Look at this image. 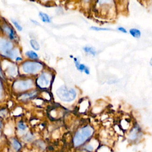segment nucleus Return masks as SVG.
<instances>
[{"label": "nucleus", "instance_id": "f257e3e1", "mask_svg": "<svg viewBox=\"0 0 152 152\" xmlns=\"http://www.w3.org/2000/svg\"><path fill=\"white\" fill-rule=\"evenodd\" d=\"M93 132V128L90 126H84L80 129L75 134L74 138V144L75 146H79L84 143L90 138Z\"/></svg>", "mask_w": 152, "mask_h": 152}, {"label": "nucleus", "instance_id": "6ab92c4d", "mask_svg": "<svg viewBox=\"0 0 152 152\" xmlns=\"http://www.w3.org/2000/svg\"><path fill=\"white\" fill-rule=\"evenodd\" d=\"M90 29L93 30H96V31H102V30H109L110 29L109 28H100V27H91Z\"/></svg>", "mask_w": 152, "mask_h": 152}, {"label": "nucleus", "instance_id": "aec40b11", "mask_svg": "<svg viewBox=\"0 0 152 152\" xmlns=\"http://www.w3.org/2000/svg\"><path fill=\"white\" fill-rule=\"evenodd\" d=\"M25 140H26V141H31V140H32V136L28 135L25 138Z\"/></svg>", "mask_w": 152, "mask_h": 152}, {"label": "nucleus", "instance_id": "0eeeda50", "mask_svg": "<svg viewBox=\"0 0 152 152\" xmlns=\"http://www.w3.org/2000/svg\"><path fill=\"white\" fill-rule=\"evenodd\" d=\"M2 29L4 31V32L6 33L8 35V36L10 37V39H15V33L13 31V30L9 26L5 24L3 26Z\"/></svg>", "mask_w": 152, "mask_h": 152}, {"label": "nucleus", "instance_id": "39448f33", "mask_svg": "<svg viewBox=\"0 0 152 152\" xmlns=\"http://www.w3.org/2000/svg\"><path fill=\"white\" fill-rule=\"evenodd\" d=\"M33 87V81L29 80L17 81L14 84V88L18 91H23L28 90Z\"/></svg>", "mask_w": 152, "mask_h": 152}, {"label": "nucleus", "instance_id": "7ed1b4c3", "mask_svg": "<svg viewBox=\"0 0 152 152\" xmlns=\"http://www.w3.org/2000/svg\"><path fill=\"white\" fill-rule=\"evenodd\" d=\"M56 93L61 100L66 102L74 100L77 96L76 91L74 89L67 87L65 86H62L58 88Z\"/></svg>", "mask_w": 152, "mask_h": 152}, {"label": "nucleus", "instance_id": "6e6552de", "mask_svg": "<svg viewBox=\"0 0 152 152\" xmlns=\"http://www.w3.org/2000/svg\"><path fill=\"white\" fill-rule=\"evenodd\" d=\"M74 61H75L76 66H77V68L78 70H80L81 71H84L87 74H89V73H90L89 72V69L86 65H84L83 64H79L76 58H74Z\"/></svg>", "mask_w": 152, "mask_h": 152}, {"label": "nucleus", "instance_id": "ddd939ff", "mask_svg": "<svg viewBox=\"0 0 152 152\" xmlns=\"http://www.w3.org/2000/svg\"><path fill=\"white\" fill-rule=\"evenodd\" d=\"M11 144H12V146L13 147V148L15 150V151H17L18 150L20 147H21V145H20V144L15 139H12L11 140Z\"/></svg>", "mask_w": 152, "mask_h": 152}, {"label": "nucleus", "instance_id": "2eb2a0df", "mask_svg": "<svg viewBox=\"0 0 152 152\" xmlns=\"http://www.w3.org/2000/svg\"><path fill=\"white\" fill-rule=\"evenodd\" d=\"M84 50L87 53H89L90 55H95L96 54V50L91 47H84L83 48Z\"/></svg>", "mask_w": 152, "mask_h": 152}, {"label": "nucleus", "instance_id": "9b49d317", "mask_svg": "<svg viewBox=\"0 0 152 152\" xmlns=\"http://www.w3.org/2000/svg\"><path fill=\"white\" fill-rule=\"evenodd\" d=\"M39 17H40L42 21L45 23H49L50 21L49 17L45 13L42 12H39Z\"/></svg>", "mask_w": 152, "mask_h": 152}, {"label": "nucleus", "instance_id": "412c9836", "mask_svg": "<svg viewBox=\"0 0 152 152\" xmlns=\"http://www.w3.org/2000/svg\"><path fill=\"white\" fill-rule=\"evenodd\" d=\"M2 86L0 81V99L2 98Z\"/></svg>", "mask_w": 152, "mask_h": 152}, {"label": "nucleus", "instance_id": "5701e85b", "mask_svg": "<svg viewBox=\"0 0 152 152\" xmlns=\"http://www.w3.org/2000/svg\"><path fill=\"white\" fill-rule=\"evenodd\" d=\"M150 64L152 66V58H151V60H150Z\"/></svg>", "mask_w": 152, "mask_h": 152}, {"label": "nucleus", "instance_id": "f8f14e48", "mask_svg": "<svg viewBox=\"0 0 152 152\" xmlns=\"http://www.w3.org/2000/svg\"><path fill=\"white\" fill-rule=\"evenodd\" d=\"M30 43L31 46L36 50H38L40 49V45L39 43L34 39H31L30 41Z\"/></svg>", "mask_w": 152, "mask_h": 152}, {"label": "nucleus", "instance_id": "9d476101", "mask_svg": "<svg viewBox=\"0 0 152 152\" xmlns=\"http://www.w3.org/2000/svg\"><path fill=\"white\" fill-rule=\"evenodd\" d=\"M129 33L134 37L135 38H139L141 36L140 31L137 28H131L129 30Z\"/></svg>", "mask_w": 152, "mask_h": 152}, {"label": "nucleus", "instance_id": "4468645a", "mask_svg": "<svg viewBox=\"0 0 152 152\" xmlns=\"http://www.w3.org/2000/svg\"><path fill=\"white\" fill-rule=\"evenodd\" d=\"M26 55L31 58V59H37L38 58V55H37L36 53H35L33 51H31V50H30V51H27L26 53Z\"/></svg>", "mask_w": 152, "mask_h": 152}, {"label": "nucleus", "instance_id": "a211bd4d", "mask_svg": "<svg viewBox=\"0 0 152 152\" xmlns=\"http://www.w3.org/2000/svg\"><path fill=\"white\" fill-rule=\"evenodd\" d=\"M18 128H19L20 130H22V131H24V130H26V128H27V126H26V125H25L24 123L21 122H18Z\"/></svg>", "mask_w": 152, "mask_h": 152}, {"label": "nucleus", "instance_id": "1a4fd4ad", "mask_svg": "<svg viewBox=\"0 0 152 152\" xmlns=\"http://www.w3.org/2000/svg\"><path fill=\"white\" fill-rule=\"evenodd\" d=\"M36 93H37V92L35 91L28 93H26V94H23L21 96H20L19 97V99H20L21 100H26V99H30V98L34 97V96H36Z\"/></svg>", "mask_w": 152, "mask_h": 152}, {"label": "nucleus", "instance_id": "423d86ee", "mask_svg": "<svg viewBox=\"0 0 152 152\" xmlns=\"http://www.w3.org/2000/svg\"><path fill=\"white\" fill-rule=\"evenodd\" d=\"M50 81V77L47 73H43L37 80V83L40 88H46L49 86Z\"/></svg>", "mask_w": 152, "mask_h": 152}, {"label": "nucleus", "instance_id": "f03ea898", "mask_svg": "<svg viewBox=\"0 0 152 152\" xmlns=\"http://www.w3.org/2000/svg\"><path fill=\"white\" fill-rule=\"evenodd\" d=\"M0 53L11 59L18 58L17 50L13 49V45L11 42L4 39H0Z\"/></svg>", "mask_w": 152, "mask_h": 152}, {"label": "nucleus", "instance_id": "20e7f679", "mask_svg": "<svg viewBox=\"0 0 152 152\" xmlns=\"http://www.w3.org/2000/svg\"><path fill=\"white\" fill-rule=\"evenodd\" d=\"M42 65L36 62H26L23 65V69L24 72L28 74H35L42 69Z\"/></svg>", "mask_w": 152, "mask_h": 152}, {"label": "nucleus", "instance_id": "dca6fc26", "mask_svg": "<svg viewBox=\"0 0 152 152\" xmlns=\"http://www.w3.org/2000/svg\"><path fill=\"white\" fill-rule=\"evenodd\" d=\"M137 129H134L129 134V138L131 140H134L137 137Z\"/></svg>", "mask_w": 152, "mask_h": 152}, {"label": "nucleus", "instance_id": "b1692460", "mask_svg": "<svg viewBox=\"0 0 152 152\" xmlns=\"http://www.w3.org/2000/svg\"><path fill=\"white\" fill-rule=\"evenodd\" d=\"M0 126H1V122H0Z\"/></svg>", "mask_w": 152, "mask_h": 152}, {"label": "nucleus", "instance_id": "f3484780", "mask_svg": "<svg viewBox=\"0 0 152 152\" xmlns=\"http://www.w3.org/2000/svg\"><path fill=\"white\" fill-rule=\"evenodd\" d=\"M11 21H12V23L14 24V25L15 26V27H16V28H17L18 30H19V31L22 30V27L18 24V23L17 21H16L15 20H12Z\"/></svg>", "mask_w": 152, "mask_h": 152}, {"label": "nucleus", "instance_id": "4be33fe9", "mask_svg": "<svg viewBox=\"0 0 152 152\" xmlns=\"http://www.w3.org/2000/svg\"><path fill=\"white\" fill-rule=\"evenodd\" d=\"M118 30H120L121 31H122V32H123V33H126V30L124 28V27H119L118 28Z\"/></svg>", "mask_w": 152, "mask_h": 152}]
</instances>
